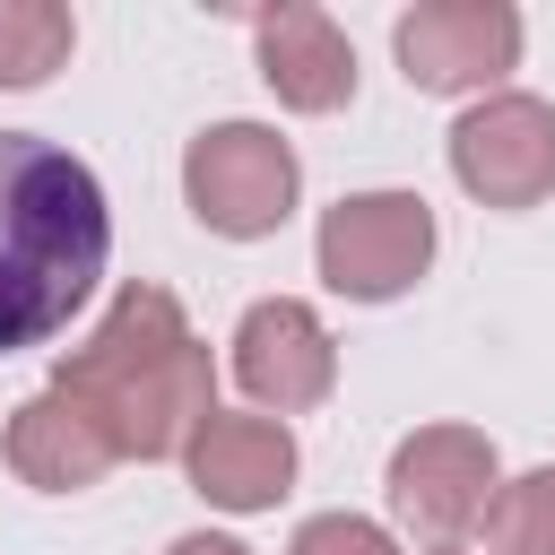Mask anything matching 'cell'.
Segmentation results:
<instances>
[{
    "instance_id": "ba28073f",
    "label": "cell",
    "mask_w": 555,
    "mask_h": 555,
    "mask_svg": "<svg viewBox=\"0 0 555 555\" xmlns=\"http://www.w3.org/2000/svg\"><path fill=\"white\" fill-rule=\"evenodd\" d=\"M234 382L260 416H304L338 390V338L330 321L304 304V295H260L243 321H234Z\"/></svg>"
},
{
    "instance_id": "30bf717a",
    "label": "cell",
    "mask_w": 555,
    "mask_h": 555,
    "mask_svg": "<svg viewBox=\"0 0 555 555\" xmlns=\"http://www.w3.org/2000/svg\"><path fill=\"white\" fill-rule=\"evenodd\" d=\"M251 61H260V87L286 113H338V104H356V43L312 0L260 9L251 17Z\"/></svg>"
},
{
    "instance_id": "52a82bcc",
    "label": "cell",
    "mask_w": 555,
    "mask_h": 555,
    "mask_svg": "<svg viewBox=\"0 0 555 555\" xmlns=\"http://www.w3.org/2000/svg\"><path fill=\"white\" fill-rule=\"evenodd\" d=\"M442 147H451V182L477 208H538V199H555V104L546 95L494 87V95H477L451 121Z\"/></svg>"
},
{
    "instance_id": "9c48e42d",
    "label": "cell",
    "mask_w": 555,
    "mask_h": 555,
    "mask_svg": "<svg viewBox=\"0 0 555 555\" xmlns=\"http://www.w3.org/2000/svg\"><path fill=\"white\" fill-rule=\"evenodd\" d=\"M295 468H304L295 434H286L278 416H260V408H217V416L182 442V477H191V494L217 503V512H278V503L295 494Z\"/></svg>"
},
{
    "instance_id": "5bb4252c",
    "label": "cell",
    "mask_w": 555,
    "mask_h": 555,
    "mask_svg": "<svg viewBox=\"0 0 555 555\" xmlns=\"http://www.w3.org/2000/svg\"><path fill=\"white\" fill-rule=\"evenodd\" d=\"M286 555H399V538L382 520H364V512H312L286 538Z\"/></svg>"
},
{
    "instance_id": "9a60e30c",
    "label": "cell",
    "mask_w": 555,
    "mask_h": 555,
    "mask_svg": "<svg viewBox=\"0 0 555 555\" xmlns=\"http://www.w3.org/2000/svg\"><path fill=\"white\" fill-rule=\"evenodd\" d=\"M165 555H251V546H243V538H225V529H182Z\"/></svg>"
},
{
    "instance_id": "8fae6325",
    "label": "cell",
    "mask_w": 555,
    "mask_h": 555,
    "mask_svg": "<svg viewBox=\"0 0 555 555\" xmlns=\"http://www.w3.org/2000/svg\"><path fill=\"white\" fill-rule=\"evenodd\" d=\"M0 451H9L17 486H35V494H87V486H104V468H113V442H104L61 390H35L26 408H9Z\"/></svg>"
},
{
    "instance_id": "2e32d148",
    "label": "cell",
    "mask_w": 555,
    "mask_h": 555,
    "mask_svg": "<svg viewBox=\"0 0 555 555\" xmlns=\"http://www.w3.org/2000/svg\"><path fill=\"white\" fill-rule=\"evenodd\" d=\"M425 555H460V546H425Z\"/></svg>"
},
{
    "instance_id": "3957f363",
    "label": "cell",
    "mask_w": 555,
    "mask_h": 555,
    "mask_svg": "<svg viewBox=\"0 0 555 555\" xmlns=\"http://www.w3.org/2000/svg\"><path fill=\"white\" fill-rule=\"evenodd\" d=\"M182 199L208 234L225 243H260L295 217L304 199V156L295 139H278L269 121H208L182 147Z\"/></svg>"
},
{
    "instance_id": "5b68a950",
    "label": "cell",
    "mask_w": 555,
    "mask_h": 555,
    "mask_svg": "<svg viewBox=\"0 0 555 555\" xmlns=\"http://www.w3.org/2000/svg\"><path fill=\"white\" fill-rule=\"evenodd\" d=\"M434 208L425 191H347L338 208H321L312 234V269L330 295L347 304H399L425 269H434Z\"/></svg>"
},
{
    "instance_id": "7a4b0ae2",
    "label": "cell",
    "mask_w": 555,
    "mask_h": 555,
    "mask_svg": "<svg viewBox=\"0 0 555 555\" xmlns=\"http://www.w3.org/2000/svg\"><path fill=\"white\" fill-rule=\"evenodd\" d=\"M113 260V208L87 156L0 130V356L61 338Z\"/></svg>"
},
{
    "instance_id": "8992f818",
    "label": "cell",
    "mask_w": 555,
    "mask_h": 555,
    "mask_svg": "<svg viewBox=\"0 0 555 555\" xmlns=\"http://www.w3.org/2000/svg\"><path fill=\"white\" fill-rule=\"evenodd\" d=\"M520 9L512 0H416L399 9L390 26V52H399V78L416 95H494L512 69H520Z\"/></svg>"
},
{
    "instance_id": "7c38bea8",
    "label": "cell",
    "mask_w": 555,
    "mask_h": 555,
    "mask_svg": "<svg viewBox=\"0 0 555 555\" xmlns=\"http://www.w3.org/2000/svg\"><path fill=\"white\" fill-rule=\"evenodd\" d=\"M78 52V17L61 0H0V87H43Z\"/></svg>"
},
{
    "instance_id": "6da1fadb",
    "label": "cell",
    "mask_w": 555,
    "mask_h": 555,
    "mask_svg": "<svg viewBox=\"0 0 555 555\" xmlns=\"http://www.w3.org/2000/svg\"><path fill=\"white\" fill-rule=\"evenodd\" d=\"M43 390H61L113 442V460H182V442L217 416V356L165 286L130 278Z\"/></svg>"
},
{
    "instance_id": "277c9868",
    "label": "cell",
    "mask_w": 555,
    "mask_h": 555,
    "mask_svg": "<svg viewBox=\"0 0 555 555\" xmlns=\"http://www.w3.org/2000/svg\"><path fill=\"white\" fill-rule=\"evenodd\" d=\"M494 486H503V460L477 425H416L390 442V468H382V503L390 520L416 538V546H460L486 529L494 512Z\"/></svg>"
},
{
    "instance_id": "4fadbf2b",
    "label": "cell",
    "mask_w": 555,
    "mask_h": 555,
    "mask_svg": "<svg viewBox=\"0 0 555 555\" xmlns=\"http://www.w3.org/2000/svg\"><path fill=\"white\" fill-rule=\"evenodd\" d=\"M486 555H555V468H520L494 486Z\"/></svg>"
}]
</instances>
